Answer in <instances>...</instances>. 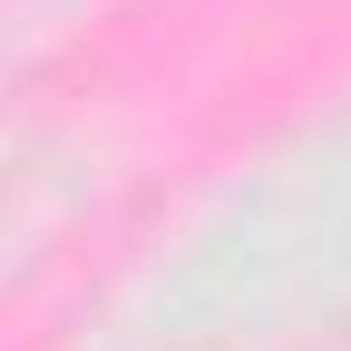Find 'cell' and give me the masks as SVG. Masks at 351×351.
I'll list each match as a JSON object with an SVG mask.
<instances>
[]
</instances>
